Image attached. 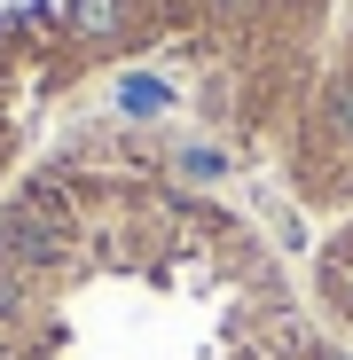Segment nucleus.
I'll return each instance as SVG.
<instances>
[{
  "mask_svg": "<svg viewBox=\"0 0 353 360\" xmlns=\"http://www.w3.org/2000/svg\"><path fill=\"white\" fill-rule=\"evenodd\" d=\"M0 360H353V337L244 212L79 141L0 204Z\"/></svg>",
  "mask_w": 353,
  "mask_h": 360,
  "instance_id": "nucleus-1",
  "label": "nucleus"
}]
</instances>
